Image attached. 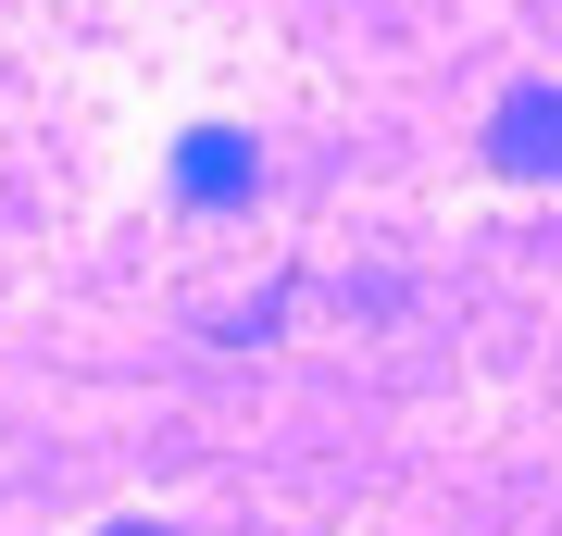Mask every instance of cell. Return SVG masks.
<instances>
[{
    "label": "cell",
    "mask_w": 562,
    "mask_h": 536,
    "mask_svg": "<svg viewBox=\"0 0 562 536\" xmlns=\"http://www.w3.org/2000/svg\"><path fill=\"white\" fill-rule=\"evenodd\" d=\"M101 536H176V524H101Z\"/></svg>",
    "instance_id": "obj_3"
},
{
    "label": "cell",
    "mask_w": 562,
    "mask_h": 536,
    "mask_svg": "<svg viewBox=\"0 0 562 536\" xmlns=\"http://www.w3.org/2000/svg\"><path fill=\"white\" fill-rule=\"evenodd\" d=\"M176 187L201 199V213H238V199L262 187V150L238 138V125H201V138H176Z\"/></svg>",
    "instance_id": "obj_2"
},
{
    "label": "cell",
    "mask_w": 562,
    "mask_h": 536,
    "mask_svg": "<svg viewBox=\"0 0 562 536\" xmlns=\"http://www.w3.org/2000/svg\"><path fill=\"white\" fill-rule=\"evenodd\" d=\"M487 162L525 175V187H562V88H513L487 113Z\"/></svg>",
    "instance_id": "obj_1"
}]
</instances>
